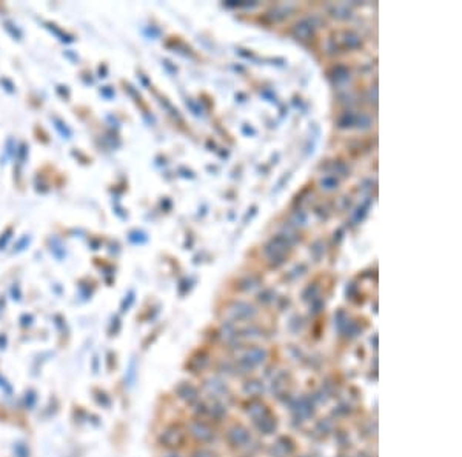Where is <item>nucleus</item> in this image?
<instances>
[{
  "instance_id": "7",
  "label": "nucleus",
  "mask_w": 462,
  "mask_h": 457,
  "mask_svg": "<svg viewBox=\"0 0 462 457\" xmlns=\"http://www.w3.org/2000/svg\"><path fill=\"white\" fill-rule=\"evenodd\" d=\"M290 408H291V413L294 414L296 419L299 420H304V419H308L310 416H313V404L308 397H300V399H296L290 404Z\"/></svg>"
},
{
  "instance_id": "26",
  "label": "nucleus",
  "mask_w": 462,
  "mask_h": 457,
  "mask_svg": "<svg viewBox=\"0 0 462 457\" xmlns=\"http://www.w3.org/2000/svg\"><path fill=\"white\" fill-rule=\"evenodd\" d=\"M100 94H102L103 97H106V99H110V97H113V96H114L113 89H111L110 86H105V88H102V89H100Z\"/></svg>"
},
{
  "instance_id": "18",
  "label": "nucleus",
  "mask_w": 462,
  "mask_h": 457,
  "mask_svg": "<svg viewBox=\"0 0 462 457\" xmlns=\"http://www.w3.org/2000/svg\"><path fill=\"white\" fill-rule=\"evenodd\" d=\"M15 150H17V145H15V142L9 137L8 140H6V143H5V150H3V157H2V160H9L12 156H15Z\"/></svg>"
},
{
  "instance_id": "3",
  "label": "nucleus",
  "mask_w": 462,
  "mask_h": 457,
  "mask_svg": "<svg viewBox=\"0 0 462 457\" xmlns=\"http://www.w3.org/2000/svg\"><path fill=\"white\" fill-rule=\"evenodd\" d=\"M265 357H266V351L254 346V348H250V350L245 351V354L239 359L237 367L243 373L251 371L254 367H257V365H260L265 360Z\"/></svg>"
},
{
  "instance_id": "16",
  "label": "nucleus",
  "mask_w": 462,
  "mask_h": 457,
  "mask_svg": "<svg viewBox=\"0 0 462 457\" xmlns=\"http://www.w3.org/2000/svg\"><path fill=\"white\" fill-rule=\"evenodd\" d=\"M26 157H28V145L26 143H20L19 146H17V150H15V160H17V165H19V168H22L25 165Z\"/></svg>"
},
{
  "instance_id": "8",
  "label": "nucleus",
  "mask_w": 462,
  "mask_h": 457,
  "mask_svg": "<svg viewBox=\"0 0 462 457\" xmlns=\"http://www.w3.org/2000/svg\"><path fill=\"white\" fill-rule=\"evenodd\" d=\"M228 313H230V316L233 320H246V319L254 317L256 309L248 303L236 302L228 308Z\"/></svg>"
},
{
  "instance_id": "9",
  "label": "nucleus",
  "mask_w": 462,
  "mask_h": 457,
  "mask_svg": "<svg viewBox=\"0 0 462 457\" xmlns=\"http://www.w3.org/2000/svg\"><path fill=\"white\" fill-rule=\"evenodd\" d=\"M294 451V442L287 436H280L276 444L271 447V456L273 457H288Z\"/></svg>"
},
{
  "instance_id": "15",
  "label": "nucleus",
  "mask_w": 462,
  "mask_h": 457,
  "mask_svg": "<svg viewBox=\"0 0 462 457\" xmlns=\"http://www.w3.org/2000/svg\"><path fill=\"white\" fill-rule=\"evenodd\" d=\"M45 25H46V28L56 35V37L60 40V42H65V43H71L74 39H73V35H69V34H66L65 31H62L57 25H54V23H49V22H45Z\"/></svg>"
},
{
  "instance_id": "22",
  "label": "nucleus",
  "mask_w": 462,
  "mask_h": 457,
  "mask_svg": "<svg viewBox=\"0 0 462 457\" xmlns=\"http://www.w3.org/2000/svg\"><path fill=\"white\" fill-rule=\"evenodd\" d=\"M29 240H31V237H29V235H23L22 239L15 243L14 251H22V249H25V246H28V245H29Z\"/></svg>"
},
{
  "instance_id": "24",
  "label": "nucleus",
  "mask_w": 462,
  "mask_h": 457,
  "mask_svg": "<svg viewBox=\"0 0 462 457\" xmlns=\"http://www.w3.org/2000/svg\"><path fill=\"white\" fill-rule=\"evenodd\" d=\"M127 297H128V299H125V300L122 302V311H128V308H130V306H131V303L134 302V292L131 291Z\"/></svg>"
},
{
  "instance_id": "5",
  "label": "nucleus",
  "mask_w": 462,
  "mask_h": 457,
  "mask_svg": "<svg viewBox=\"0 0 462 457\" xmlns=\"http://www.w3.org/2000/svg\"><path fill=\"white\" fill-rule=\"evenodd\" d=\"M227 441L233 448H242L251 442V434L245 427L236 425L227 433Z\"/></svg>"
},
{
  "instance_id": "27",
  "label": "nucleus",
  "mask_w": 462,
  "mask_h": 457,
  "mask_svg": "<svg viewBox=\"0 0 462 457\" xmlns=\"http://www.w3.org/2000/svg\"><path fill=\"white\" fill-rule=\"evenodd\" d=\"M0 83L6 86L5 89L8 91V93H14V85H12L11 80H8V79H0Z\"/></svg>"
},
{
  "instance_id": "14",
  "label": "nucleus",
  "mask_w": 462,
  "mask_h": 457,
  "mask_svg": "<svg viewBox=\"0 0 462 457\" xmlns=\"http://www.w3.org/2000/svg\"><path fill=\"white\" fill-rule=\"evenodd\" d=\"M51 122H52V125H54L56 131L62 136V139H71V136H73V131H71V128L62 119L54 116V117H51Z\"/></svg>"
},
{
  "instance_id": "19",
  "label": "nucleus",
  "mask_w": 462,
  "mask_h": 457,
  "mask_svg": "<svg viewBox=\"0 0 462 457\" xmlns=\"http://www.w3.org/2000/svg\"><path fill=\"white\" fill-rule=\"evenodd\" d=\"M5 29L12 35V39H15V40H20L22 39V32H20V29L19 28H15L11 22H5Z\"/></svg>"
},
{
  "instance_id": "13",
  "label": "nucleus",
  "mask_w": 462,
  "mask_h": 457,
  "mask_svg": "<svg viewBox=\"0 0 462 457\" xmlns=\"http://www.w3.org/2000/svg\"><path fill=\"white\" fill-rule=\"evenodd\" d=\"M243 391L251 396V397H257L263 393V385L260 380H248L243 385Z\"/></svg>"
},
{
  "instance_id": "11",
  "label": "nucleus",
  "mask_w": 462,
  "mask_h": 457,
  "mask_svg": "<svg viewBox=\"0 0 462 457\" xmlns=\"http://www.w3.org/2000/svg\"><path fill=\"white\" fill-rule=\"evenodd\" d=\"M245 411H246V414L250 416L253 420H257V419H260V417H263V416H266V414H270L271 411L268 410V407H266L263 402H260L259 399H253L250 404L246 405V408H245Z\"/></svg>"
},
{
  "instance_id": "23",
  "label": "nucleus",
  "mask_w": 462,
  "mask_h": 457,
  "mask_svg": "<svg viewBox=\"0 0 462 457\" xmlns=\"http://www.w3.org/2000/svg\"><path fill=\"white\" fill-rule=\"evenodd\" d=\"M14 451H15V456H17V457H28V456H29V451H28V448H26L23 444L15 445Z\"/></svg>"
},
{
  "instance_id": "6",
  "label": "nucleus",
  "mask_w": 462,
  "mask_h": 457,
  "mask_svg": "<svg viewBox=\"0 0 462 457\" xmlns=\"http://www.w3.org/2000/svg\"><path fill=\"white\" fill-rule=\"evenodd\" d=\"M204 390L213 400H221L222 397H225L228 394V388L225 385V382L218 379V377H211V379L205 380L204 382Z\"/></svg>"
},
{
  "instance_id": "17",
  "label": "nucleus",
  "mask_w": 462,
  "mask_h": 457,
  "mask_svg": "<svg viewBox=\"0 0 462 457\" xmlns=\"http://www.w3.org/2000/svg\"><path fill=\"white\" fill-rule=\"evenodd\" d=\"M49 249H51V252L54 254L59 260H60V259H63V255H65V248H63L62 242H60L59 239H56V237L51 240V248H49Z\"/></svg>"
},
{
  "instance_id": "25",
  "label": "nucleus",
  "mask_w": 462,
  "mask_h": 457,
  "mask_svg": "<svg viewBox=\"0 0 462 457\" xmlns=\"http://www.w3.org/2000/svg\"><path fill=\"white\" fill-rule=\"evenodd\" d=\"M11 294H12V299H14V300H20L22 292H20V286L17 285V283L11 288Z\"/></svg>"
},
{
  "instance_id": "20",
  "label": "nucleus",
  "mask_w": 462,
  "mask_h": 457,
  "mask_svg": "<svg viewBox=\"0 0 462 457\" xmlns=\"http://www.w3.org/2000/svg\"><path fill=\"white\" fill-rule=\"evenodd\" d=\"M11 234H12V228H8L5 232H2V235H0V249H3L6 246L8 240L11 239Z\"/></svg>"
},
{
  "instance_id": "12",
  "label": "nucleus",
  "mask_w": 462,
  "mask_h": 457,
  "mask_svg": "<svg viewBox=\"0 0 462 457\" xmlns=\"http://www.w3.org/2000/svg\"><path fill=\"white\" fill-rule=\"evenodd\" d=\"M254 425H256V428H257L262 434H271V433L276 430L277 422H276V417L270 413V414H266V416H263V417L254 420Z\"/></svg>"
},
{
  "instance_id": "28",
  "label": "nucleus",
  "mask_w": 462,
  "mask_h": 457,
  "mask_svg": "<svg viewBox=\"0 0 462 457\" xmlns=\"http://www.w3.org/2000/svg\"><path fill=\"white\" fill-rule=\"evenodd\" d=\"M164 457H184V456H181L177 451H168Z\"/></svg>"
},
{
  "instance_id": "4",
  "label": "nucleus",
  "mask_w": 462,
  "mask_h": 457,
  "mask_svg": "<svg viewBox=\"0 0 462 457\" xmlns=\"http://www.w3.org/2000/svg\"><path fill=\"white\" fill-rule=\"evenodd\" d=\"M174 394H176L177 399H179L181 402H184V404H187V405L196 404V402L201 399L198 387H194L191 382H187V380L181 382L179 385L174 388Z\"/></svg>"
},
{
  "instance_id": "21",
  "label": "nucleus",
  "mask_w": 462,
  "mask_h": 457,
  "mask_svg": "<svg viewBox=\"0 0 462 457\" xmlns=\"http://www.w3.org/2000/svg\"><path fill=\"white\" fill-rule=\"evenodd\" d=\"M191 457H216V454L211 453L210 450L199 448V450H196V451H194V453L191 454Z\"/></svg>"
},
{
  "instance_id": "10",
  "label": "nucleus",
  "mask_w": 462,
  "mask_h": 457,
  "mask_svg": "<svg viewBox=\"0 0 462 457\" xmlns=\"http://www.w3.org/2000/svg\"><path fill=\"white\" fill-rule=\"evenodd\" d=\"M208 363H210V356L205 351H198L196 354H193L190 357V360L187 362V368L193 374H199L208 367Z\"/></svg>"
},
{
  "instance_id": "1",
  "label": "nucleus",
  "mask_w": 462,
  "mask_h": 457,
  "mask_svg": "<svg viewBox=\"0 0 462 457\" xmlns=\"http://www.w3.org/2000/svg\"><path fill=\"white\" fill-rule=\"evenodd\" d=\"M188 439L187 428H184L181 424H171L167 425L157 436V441L164 448L168 451H177L185 447Z\"/></svg>"
},
{
  "instance_id": "2",
  "label": "nucleus",
  "mask_w": 462,
  "mask_h": 457,
  "mask_svg": "<svg viewBox=\"0 0 462 457\" xmlns=\"http://www.w3.org/2000/svg\"><path fill=\"white\" fill-rule=\"evenodd\" d=\"M187 433L201 444H208L215 441V430L211 428V425L207 422V420L202 419H194L187 425Z\"/></svg>"
}]
</instances>
